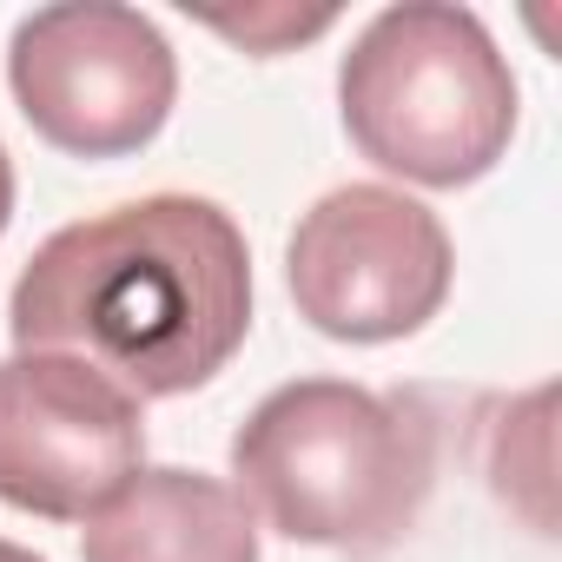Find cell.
<instances>
[{"instance_id":"5","label":"cell","mask_w":562,"mask_h":562,"mask_svg":"<svg viewBox=\"0 0 562 562\" xmlns=\"http://www.w3.org/2000/svg\"><path fill=\"white\" fill-rule=\"evenodd\" d=\"M450 278L457 251L443 218L397 186L325 192L285 245L299 318L338 345H391L424 331L450 299Z\"/></svg>"},{"instance_id":"3","label":"cell","mask_w":562,"mask_h":562,"mask_svg":"<svg viewBox=\"0 0 562 562\" xmlns=\"http://www.w3.org/2000/svg\"><path fill=\"white\" fill-rule=\"evenodd\" d=\"M351 146L411 186L457 192L516 139V74L470 8L404 0L371 14L338 67Z\"/></svg>"},{"instance_id":"1","label":"cell","mask_w":562,"mask_h":562,"mask_svg":"<svg viewBox=\"0 0 562 562\" xmlns=\"http://www.w3.org/2000/svg\"><path fill=\"white\" fill-rule=\"evenodd\" d=\"M14 351H74L126 397L212 384L251 331V251L225 205L153 192L60 225L8 299Z\"/></svg>"},{"instance_id":"8","label":"cell","mask_w":562,"mask_h":562,"mask_svg":"<svg viewBox=\"0 0 562 562\" xmlns=\"http://www.w3.org/2000/svg\"><path fill=\"white\" fill-rule=\"evenodd\" d=\"M338 14H292V8H258V14H205V27H218L225 41H238L245 54H285L299 41H318Z\"/></svg>"},{"instance_id":"6","label":"cell","mask_w":562,"mask_h":562,"mask_svg":"<svg viewBox=\"0 0 562 562\" xmlns=\"http://www.w3.org/2000/svg\"><path fill=\"white\" fill-rule=\"evenodd\" d=\"M146 470V404L74 351L0 358V503L87 522Z\"/></svg>"},{"instance_id":"4","label":"cell","mask_w":562,"mask_h":562,"mask_svg":"<svg viewBox=\"0 0 562 562\" xmlns=\"http://www.w3.org/2000/svg\"><path fill=\"white\" fill-rule=\"evenodd\" d=\"M8 87L27 126L74 159H126L159 139L179 100V60L139 8L67 0L8 41Z\"/></svg>"},{"instance_id":"2","label":"cell","mask_w":562,"mask_h":562,"mask_svg":"<svg viewBox=\"0 0 562 562\" xmlns=\"http://www.w3.org/2000/svg\"><path fill=\"white\" fill-rule=\"evenodd\" d=\"M437 463V417L417 397L345 378L278 384L232 437V490L251 516L358 562L424 522Z\"/></svg>"},{"instance_id":"10","label":"cell","mask_w":562,"mask_h":562,"mask_svg":"<svg viewBox=\"0 0 562 562\" xmlns=\"http://www.w3.org/2000/svg\"><path fill=\"white\" fill-rule=\"evenodd\" d=\"M0 562H47V555H34V549H21V542L0 536Z\"/></svg>"},{"instance_id":"9","label":"cell","mask_w":562,"mask_h":562,"mask_svg":"<svg viewBox=\"0 0 562 562\" xmlns=\"http://www.w3.org/2000/svg\"><path fill=\"white\" fill-rule=\"evenodd\" d=\"M8 218H14V159L0 146V232H8Z\"/></svg>"},{"instance_id":"7","label":"cell","mask_w":562,"mask_h":562,"mask_svg":"<svg viewBox=\"0 0 562 562\" xmlns=\"http://www.w3.org/2000/svg\"><path fill=\"white\" fill-rule=\"evenodd\" d=\"M87 562H258L251 503L205 470H133L80 536Z\"/></svg>"}]
</instances>
